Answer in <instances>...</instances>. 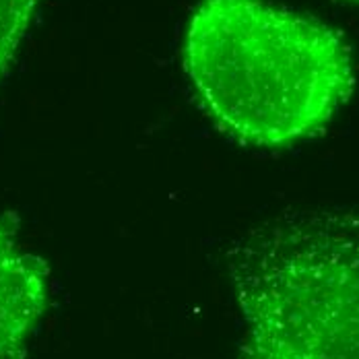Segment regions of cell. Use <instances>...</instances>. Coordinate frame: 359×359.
<instances>
[{
    "label": "cell",
    "instance_id": "obj_1",
    "mask_svg": "<svg viewBox=\"0 0 359 359\" xmlns=\"http://www.w3.org/2000/svg\"><path fill=\"white\" fill-rule=\"evenodd\" d=\"M184 69L217 126L258 149L320 133L355 87L343 37L266 0H201L184 37Z\"/></svg>",
    "mask_w": 359,
    "mask_h": 359
},
{
    "label": "cell",
    "instance_id": "obj_2",
    "mask_svg": "<svg viewBox=\"0 0 359 359\" xmlns=\"http://www.w3.org/2000/svg\"><path fill=\"white\" fill-rule=\"evenodd\" d=\"M248 359H359V205L287 209L227 252Z\"/></svg>",
    "mask_w": 359,
    "mask_h": 359
},
{
    "label": "cell",
    "instance_id": "obj_3",
    "mask_svg": "<svg viewBox=\"0 0 359 359\" xmlns=\"http://www.w3.org/2000/svg\"><path fill=\"white\" fill-rule=\"evenodd\" d=\"M46 304V271L0 225V358L23 345Z\"/></svg>",
    "mask_w": 359,
    "mask_h": 359
},
{
    "label": "cell",
    "instance_id": "obj_4",
    "mask_svg": "<svg viewBox=\"0 0 359 359\" xmlns=\"http://www.w3.org/2000/svg\"><path fill=\"white\" fill-rule=\"evenodd\" d=\"M36 4L37 0H0V79L17 54Z\"/></svg>",
    "mask_w": 359,
    "mask_h": 359
},
{
    "label": "cell",
    "instance_id": "obj_5",
    "mask_svg": "<svg viewBox=\"0 0 359 359\" xmlns=\"http://www.w3.org/2000/svg\"><path fill=\"white\" fill-rule=\"evenodd\" d=\"M341 2H347V4H355V6H359V0H341Z\"/></svg>",
    "mask_w": 359,
    "mask_h": 359
}]
</instances>
